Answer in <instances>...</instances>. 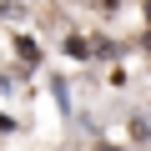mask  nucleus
I'll return each mask as SVG.
<instances>
[{"label":"nucleus","instance_id":"obj_3","mask_svg":"<svg viewBox=\"0 0 151 151\" xmlns=\"http://www.w3.org/2000/svg\"><path fill=\"white\" fill-rule=\"evenodd\" d=\"M146 20H151V0H146Z\"/></svg>","mask_w":151,"mask_h":151},{"label":"nucleus","instance_id":"obj_1","mask_svg":"<svg viewBox=\"0 0 151 151\" xmlns=\"http://www.w3.org/2000/svg\"><path fill=\"white\" fill-rule=\"evenodd\" d=\"M0 15H5V20H20V0H0Z\"/></svg>","mask_w":151,"mask_h":151},{"label":"nucleus","instance_id":"obj_2","mask_svg":"<svg viewBox=\"0 0 151 151\" xmlns=\"http://www.w3.org/2000/svg\"><path fill=\"white\" fill-rule=\"evenodd\" d=\"M81 5H96V10H111L116 0H81Z\"/></svg>","mask_w":151,"mask_h":151},{"label":"nucleus","instance_id":"obj_4","mask_svg":"<svg viewBox=\"0 0 151 151\" xmlns=\"http://www.w3.org/2000/svg\"><path fill=\"white\" fill-rule=\"evenodd\" d=\"M146 50H151V35H146Z\"/></svg>","mask_w":151,"mask_h":151}]
</instances>
